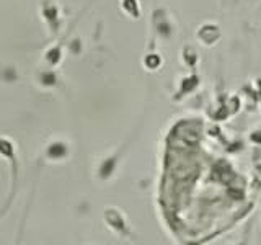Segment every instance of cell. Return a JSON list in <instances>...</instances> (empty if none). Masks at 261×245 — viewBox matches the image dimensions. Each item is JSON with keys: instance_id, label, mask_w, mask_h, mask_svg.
Here are the masks:
<instances>
[{"instance_id": "cell-1", "label": "cell", "mask_w": 261, "mask_h": 245, "mask_svg": "<svg viewBox=\"0 0 261 245\" xmlns=\"http://www.w3.org/2000/svg\"><path fill=\"white\" fill-rule=\"evenodd\" d=\"M105 222L108 224L110 229H113L116 234L121 235V237H129L130 229L128 226V221L123 212L116 208H108L105 209Z\"/></svg>"}, {"instance_id": "cell-2", "label": "cell", "mask_w": 261, "mask_h": 245, "mask_svg": "<svg viewBox=\"0 0 261 245\" xmlns=\"http://www.w3.org/2000/svg\"><path fill=\"white\" fill-rule=\"evenodd\" d=\"M152 26L157 34H160L162 38H170L173 34V25L170 16L166 15L165 10H155L152 15Z\"/></svg>"}, {"instance_id": "cell-3", "label": "cell", "mask_w": 261, "mask_h": 245, "mask_svg": "<svg viewBox=\"0 0 261 245\" xmlns=\"http://www.w3.org/2000/svg\"><path fill=\"white\" fill-rule=\"evenodd\" d=\"M196 36L202 44H204V46H212V44H215L220 39L222 33H220V28L217 25L206 23V25H202L199 30H197Z\"/></svg>"}, {"instance_id": "cell-4", "label": "cell", "mask_w": 261, "mask_h": 245, "mask_svg": "<svg viewBox=\"0 0 261 245\" xmlns=\"http://www.w3.org/2000/svg\"><path fill=\"white\" fill-rule=\"evenodd\" d=\"M43 16L48 21L49 28L54 33H57L61 28V16H59V7L54 2H44L43 3Z\"/></svg>"}, {"instance_id": "cell-5", "label": "cell", "mask_w": 261, "mask_h": 245, "mask_svg": "<svg viewBox=\"0 0 261 245\" xmlns=\"http://www.w3.org/2000/svg\"><path fill=\"white\" fill-rule=\"evenodd\" d=\"M197 85H199V77H197L196 74L190 75V77H184L181 80V85H179V90H178V97L177 98H181L184 95H188V93L195 92Z\"/></svg>"}, {"instance_id": "cell-6", "label": "cell", "mask_w": 261, "mask_h": 245, "mask_svg": "<svg viewBox=\"0 0 261 245\" xmlns=\"http://www.w3.org/2000/svg\"><path fill=\"white\" fill-rule=\"evenodd\" d=\"M121 8L129 18L139 20L141 18V5H139V0H121Z\"/></svg>"}, {"instance_id": "cell-7", "label": "cell", "mask_w": 261, "mask_h": 245, "mask_svg": "<svg viewBox=\"0 0 261 245\" xmlns=\"http://www.w3.org/2000/svg\"><path fill=\"white\" fill-rule=\"evenodd\" d=\"M67 152H69L67 144H64V142H52V144L48 147L46 155L52 160H61L65 157Z\"/></svg>"}, {"instance_id": "cell-8", "label": "cell", "mask_w": 261, "mask_h": 245, "mask_svg": "<svg viewBox=\"0 0 261 245\" xmlns=\"http://www.w3.org/2000/svg\"><path fill=\"white\" fill-rule=\"evenodd\" d=\"M144 65L148 70H157L162 65V57L159 54H147L144 59Z\"/></svg>"}, {"instance_id": "cell-9", "label": "cell", "mask_w": 261, "mask_h": 245, "mask_svg": "<svg viewBox=\"0 0 261 245\" xmlns=\"http://www.w3.org/2000/svg\"><path fill=\"white\" fill-rule=\"evenodd\" d=\"M183 61L186 65H190V67H195L196 62H197V56L195 52V49L193 48H184L183 49Z\"/></svg>"}]
</instances>
